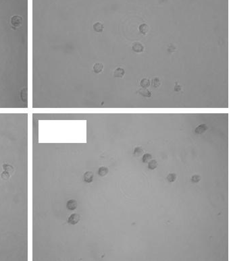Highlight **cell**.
<instances>
[{"mask_svg": "<svg viewBox=\"0 0 231 261\" xmlns=\"http://www.w3.org/2000/svg\"><path fill=\"white\" fill-rule=\"evenodd\" d=\"M176 174H170L169 175H168V177H167L168 180L170 182H174L175 180H176Z\"/></svg>", "mask_w": 231, "mask_h": 261, "instance_id": "ac0fdd59", "label": "cell"}, {"mask_svg": "<svg viewBox=\"0 0 231 261\" xmlns=\"http://www.w3.org/2000/svg\"><path fill=\"white\" fill-rule=\"evenodd\" d=\"M77 206L76 201L74 200H70L67 203V207L70 210H74Z\"/></svg>", "mask_w": 231, "mask_h": 261, "instance_id": "9c48e42d", "label": "cell"}, {"mask_svg": "<svg viewBox=\"0 0 231 261\" xmlns=\"http://www.w3.org/2000/svg\"><path fill=\"white\" fill-rule=\"evenodd\" d=\"M93 173L91 171H87L86 172L84 175V180L86 182L90 183L93 181Z\"/></svg>", "mask_w": 231, "mask_h": 261, "instance_id": "5b68a950", "label": "cell"}, {"mask_svg": "<svg viewBox=\"0 0 231 261\" xmlns=\"http://www.w3.org/2000/svg\"><path fill=\"white\" fill-rule=\"evenodd\" d=\"M132 49L134 51L136 52V53H141V52L143 51L144 47L139 42H135V43H134L132 44Z\"/></svg>", "mask_w": 231, "mask_h": 261, "instance_id": "7a4b0ae2", "label": "cell"}, {"mask_svg": "<svg viewBox=\"0 0 231 261\" xmlns=\"http://www.w3.org/2000/svg\"><path fill=\"white\" fill-rule=\"evenodd\" d=\"M103 65L100 63H97L93 66V71L96 74L100 73L103 70Z\"/></svg>", "mask_w": 231, "mask_h": 261, "instance_id": "ba28073f", "label": "cell"}, {"mask_svg": "<svg viewBox=\"0 0 231 261\" xmlns=\"http://www.w3.org/2000/svg\"><path fill=\"white\" fill-rule=\"evenodd\" d=\"M93 29L97 33H101L103 31V25L101 23L97 22L93 24Z\"/></svg>", "mask_w": 231, "mask_h": 261, "instance_id": "8992f818", "label": "cell"}, {"mask_svg": "<svg viewBox=\"0 0 231 261\" xmlns=\"http://www.w3.org/2000/svg\"><path fill=\"white\" fill-rule=\"evenodd\" d=\"M152 84L153 87L157 88L160 85V80L158 78H155L152 80Z\"/></svg>", "mask_w": 231, "mask_h": 261, "instance_id": "2e32d148", "label": "cell"}, {"mask_svg": "<svg viewBox=\"0 0 231 261\" xmlns=\"http://www.w3.org/2000/svg\"><path fill=\"white\" fill-rule=\"evenodd\" d=\"M207 130V126L205 124H201V125H199L197 128L195 129V132L197 134H202L204 132L205 130Z\"/></svg>", "mask_w": 231, "mask_h": 261, "instance_id": "8fae6325", "label": "cell"}, {"mask_svg": "<svg viewBox=\"0 0 231 261\" xmlns=\"http://www.w3.org/2000/svg\"><path fill=\"white\" fill-rule=\"evenodd\" d=\"M139 92L141 95L143 96H146V97H150V96H151V93L149 90H147V88H143L140 89V91H139Z\"/></svg>", "mask_w": 231, "mask_h": 261, "instance_id": "30bf717a", "label": "cell"}, {"mask_svg": "<svg viewBox=\"0 0 231 261\" xmlns=\"http://www.w3.org/2000/svg\"><path fill=\"white\" fill-rule=\"evenodd\" d=\"M11 24L14 27H19L22 24V18L20 16H14L11 18Z\"/></svg>", "mask_w": 231, "mask_h": 261, "instance_id": "6da1fadb", "label": "cell"}, {"mask_svg": "<svg viewBox=\"0 0 231 261\" xmlns=\"http://www.w3.org/2000/svg\"><path fill=\"white\" fill-rule=\"evenodd\" d=\"M158 166V162L156 161V160H151V161H149V165H148V167L150 169H156Z\"/></svg>", "mask_w": 231, "mask_h": 261, "instance_id": "5bb4252c", "label": "cell"}, {"mask_svg": "<svg viewBox=\"0 0 231 261\" xmlns=\"http://www.w3.org/2000/svg\"><path fill=\"white\" fill-rule=\"evenodd\" d=\"M10 174H9L8 172L5 171L2 173V177L3 180H8V179L10 178Z\"/></svg>", "mask_w": 231, "mask_h": 261, "instance_id": "d6986e66", "label": "cell"}, {"mask_svg": "<svg viewBox=\"0 0 231 261\" xmlns=\"http://www.w3.org/2000/svg\"><path fill=\"white\" fill-rule=\"evenodd\" d=\"M139 32L143 34H146L148 31H149V26H147V24H141L139 27Z\"/></svg>", "mask_w": 231, "mask_h": 261, "instance_id": "52a82bcc", "label": "cell"}, {"mask_svg": "<svg viewBox=\"0 0 231 261\" xmlns=\"http://www.w3.org/2000/svg\"><path fill=\"white\" fill-rule=\"evenodd\" d=\"M125 74V70L122 68H118L115 70L114 76L116 78H122Z\"/></svg>", "mask_w": 231, "mask_h": 261, "instance_id": "277c9868", "label": "cell"}, {"mask_svg": "<svg viewBox=\"0 0 231 261\" xmlns=\"http://www.w3.org/2000/svg\"><path fill=\"white\" fill-rule=\"evenodd\" d=\"M80 221V216L77 214H72V215H70V217L68 219V222L70 224H72V225H75L76 223H79V221Z\"/></svg>", "mask_w": 231, "mask_h": 261, "instance_id": "3957f363", "label": "cell"}, {"mask_svg": "<svg viewBox=\"0 0 231 261\" xmlns=\"http://www.w3.org/2000/svg\"><path fill=\"white\" fill-rule=\"evenodd\" d=\"M140 84L142 88H148L149 86H150V81H149L148 79L143 78V79L141 80V81Z\"/></svg>", "mask_w": 231, "mask_h": 261, "instance_id": "7c38bea8", "label": "cell"}, {"mask_svg": "<svg viewBox=\"0 0 231 261\" xmlns=\"http://www.w3.org/2000/svg\"><path fill=\"white\" fill-rule=\"evenodd\" d=\"M108 173V169L106 167H102L101 168H99V171H98V174H99V175L101 176H105L106 175H107V174Z\"/></svg>", "mask_w": 231, "mask_h": 261, "instance_id": "4fadbf2b", "label": "cell"}, {"mask_svg": "<svg viewBox=\"0 0 231 261\" xmlns=\"http://www.w3.org/2000/svg\"><path fill=\"white\" fill-rule=\"evenodd\" d=\"M201 180V177L199 176V175H193L192 177V182H195V183H197V182H199Z\"/></svg>", "mask_w": 231, "mask_h": 261, "instance_id": "44dd1931", "label": "cell"}, {"mask_svg": "<svg viewBox=\"0 0 231 261\" xmlns=\"http://www.w3.org/2000/svg\"><path fill=\"white\" fill-rule=\"evenodd\" d=\"M3 167H4V170L5 171L8 172L9 174H12L13 172H14V168L13 167L11 166V165H3Z\"/></svg>", "mask_w": 231, "mask_h": 261, "instance_id": "9a60e30c", "label": "cell"}, {"mask_svg": "<svg viewBox=\"0 0 231 261\" xmlns=\"http://www.w3.org/2000/svg\"><path fill=\"white\" fill-rule=\"evenodd\" d=\"M151 155L150 154H145L143 156V163H148L151 159Z\"/></svg>", "mask_w": 231, "mask_h": 261, "instance_id": "e0dca14e", "label": "cell"}, {"mask_svg": "<svg viewBox=\"0 0 231 261\" xmlns=\"http://www.w3.org/2000/svg\"><path fill=\"white\" fill-rule=\"evenodd\" d=\"M180 89H181V86H179V85H178V84H177V83H176V86H175V87H174L175 91H180Z\"/></svg>", "mask_w": 231, "mask_h": 261, "instance_id": "7402d4cb", "label": "cell"}, {"mask_svg": "<svg viewBox=\"0 0 231 261\" xmlns=\"http://www.w3.org/2000/svg\"><path fill=\"white\" fill-rule=\"evenodd\" d=\"M143 153V151L142 148H141L140 147H137L136 148L135 150V153H134V154L135 155H137V156H139V155H141Z\"/></svg>", "mask_w": 231, "mask_h": 261, "instance_id": "ffe728a7", "label": "cell"}]
</instances>
